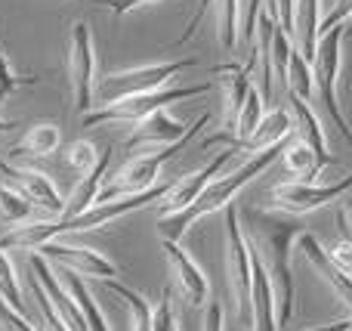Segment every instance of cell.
Segmentation results:
<instances>
[{"label":"cell","instance_id":"obj_7","mask_svg":"<svg viewBox=\"0 0 352 331\" xmlns=\"http://www.w3.org/2000/svg\"><path fill=\"white\" fill-rule=\"evenodd\" d=\"M226 264H229V288L235 297V310L241 319H250V288H254V254L244 239L238 208H226Z\"/></svg>","mask_w":352,"mask_h":331},{"label":"cell","instance_id":"obj_17","mask_svg":"<svg viewBox=\"0 0 352 331\" xmlns=\"http://www.w3.org/2000/svg\"><path fill=\"white\" fill-rule=\"evenodd\" d=\"M250 328L254 331H278L272 279H269L266 266H263V260L256 257V254H254V288H250Z\"/></svg>","mask_w":352,"mask_h":331},{"label":"cell","instance_id":"obj_40","mask_svg":"<svg viewBox=\"0 0 352 331\" xmlns=\"http://www.w3.org/2000/svg\"><path fill=\"white\" fill-rule=\"evenodd\" d=\"M306 331H352V322L340 319V322H331V325H316V328H306Z\"/></svg>","mask_w":352,"mask_h":331},{"label":"cell","instance_id":"obj_27","mask_svg":"<svg viewBox=\"0 0 352 331\" xmlns=\"http://www.w3.org/2000/svg\"><path fill=\"white\" fill-rule=\"evenodd\" d=\"M31 214H34V208H31V204L25 202V198L19 195L12 186H6L3 180H0V220H6V223H25Z\"/></svg>","mask_w":352,"mask_h":331},{"label":"cell","instance_id":"obj_41","mask_svg":"<svg viewBox=\"0 0 352 331\" xmlns=\"http://www.w3.org/2000/svg\"><path fill=\"white\" fill-rule=\"evenodd\" d=\"M343 223H349V233H352V195L343 198V217H340Z\"/></svg>","mask_w":352,"mask_h":331},{"label":"cell","instance_id":"obj_1","mask_svg":"<svg viewBox=\"0 0 352 331\" xmlns=\"http://www.w3.org/2000/svg\"><path fill=\"white\" fill-rule=\"evenodd\" d=\"M303 223L281 211H250V251L263 260L275 291V313L278 331H285L294 319V242L303 235Z\"/></svg>","mask_w":352,"mask_h":331},{"label":"cell","instance_id":"obj_35","mask_svg":"<svg viewBox=\"0 0 352 331\" xmlns=\"http://www.w3.org/2000/svg\"><path fill=\"white\" fill-rule=\"evenodd\" d=\"M176 322H173V303H170V295L161 297V303L155 307V316H152V331H173Z\"/></svg>","mask_w":352,"mask_h":331},{"label":"cell","instance_id":"obj_15","mask_svg":"<svg viewBox=\"0 0 352 331\" xmlns=\"http://www.w3.org/2000/svg\"><path fill=\"white\" fill-rule=\"evenodd\" d=\"M297 248L303 251V257L309 260L312 266H316V273L318 276H324V282L331 285V288L337 291V297H340L343 303L352 310V279L346 276V273L340 270V266L334 264V257H331V251H324L322 248V242L316 239L312 233H303L297 239Z\"/></svg>","mask_w":352,"mask_h":331},{"label":"cell","instance_id":"obj_10","mask_svg":"<svg viewBox=\"0 0 352 331\" xmlns=\"http://www.w3.org/2000/svg\"><path fill=\"white\" fill-rule=\"evenodd\" d=\"M0 180H3L6 186H12L31 208L43 211V214L53 217V220H59V217L65 214V202H62L59 189L53 186V180H50L47 173L28 171V167H16L6 158H0Z\"/></svg>","mask_w":352,"mask_h":331},{"label":"cell","instance_id":"obj_25","mask_svg":"<svg viewBox=\"0 0 352 331\" xmlns=\"http://www.w3.org/2000/svg\"><path fill=\"white\" fill-rule=\"evenodd\" d=\"M285 87H287V93H291V96L303 99V103H309V99H312V65L297 53V47L291 50V59H287Z\"/></svg>","mask_w":352,"mask_h":331},{"label":"cell","instance_id":"obj_31","mask_svg":"<svg viewBox=\"0 0 352 331\" xmlns=\"http://www.w3.org/2000/svg\"><path fill=\"white\" fill-rule=\"evenodd\" d=\"M34 84H37L34 74H16L10 68V62H6V56L0 53V99L12 96V93L25 90V87H34Z\"/></svg>","mask_w":352,"mask_h":331},{"label":"cell","instance_id":"obj_12","mask_svg":"<svg viewBox=\"0 0 352 331\" xmlns=\"http://www.w3.org/2000/svg\"><path fill=\"white\" fill-rule=\"evenodd\" d=\"M34 254L53 260L59 270L78 273V276H90L99 282H111V276H118V266L105 257L102 251H93V248H78V245H62V242H47L41 245Z\"/></svg>","mask_w":352,"mask_h":331},{"label":"cell","instance_id":"obj_20","mask_svg":"<svg viewBox=\"0 0 352 331\" xmlns=\"http://www.w3.org/2000/svg\"><path fill=\"white\" fill-rule=\"evenodd\" d=\"M109 164H111V152H102V155H99V161H96V167H93L90 173H84V177H80V183H78V189L68 195L65 214H62L59 220H74V217L87 214V211L96 204L99 189H102V180H105V173H109Z\"/></svg>","mask_w":352,"mask_h":331},{"label":"cell","instance_id":"obj_24","mask_svg":"<svg viewBox=\"0 0 352 331\" xmlns=\"http://www.w3.org/2000/svg\"><path fill=\"white\" fill-rule=\"evenodd\" d=\"M105 288L127 303V310H130V331H152L155 310L148 307L146 297H142L140 291H133L130 285H124V282H115V279H111V282H105Z\"/></svg>","mask_w":352,"mask_h":331},{"label":"cell","instance_id":"obj_14","mask_svg":"<svg viewBox=\"0 0 352 331\" xmlns=\"http://www.w3.org/2000/svg\"><path fill=\"white\" fill-rule=\"evenodd\" d=\"M188 130H192V124L176 121V118L167 115V111H155V115H148L146 121L136 124V130L127 136L124 149H136V146H158V149H164V146L179 142Z\"/></svg>","mask_w":352,"mask_h":331},{"label":"cell","instance_id":"obj_32","mask_svg":"<svg viewBox=\"0 0 352 331\" xmlns=\"http://www.w3.org/2000/svg\"><path fill=\"white\" fill-rule=\"evenodd\" d=\"M31 291H34V301H37V310H41V316H43V322H47V331H68L65 325V319H62L59 313H56V307H53V301L47 297V291L41 288V282H37L34 276H31Z\"/></svg>","mask_w":352,"mask_h":331},{"label":"cell","instance_id":"obj_9","mask_svg":"<svg viewBox=\"0 0 352 331\" xmlns=\"http://www.w3.org/2000/svg\"><path fill=\"white\" fill-rule=\"evenodd\" d=\"M352 189V173L340 177L337 183H278L272 189V202L281 214L291 217H303L312 214V211L324 208V204L337 202V198H346V192Z\"/></svg>","mask_w":352,"mask_h":331},{"label":"cell","instance_id":"obj_13","mask_svg":"<svg viewBox=\"0 0 352 331\" xmlns=\"http://www.w3.org/2000/svg\"><path fill=\"white\" fill-rule=\"evenodd\" d=\"M161 248H164V257H167V270H170L176 288L182 291L186 303H192V307H207V303H210V282H207V276L201 273V266L182 251L179 242L161 239Z\"/></svg>","mask_w":352,"mask_h":331},{"label":"cell","instance_id":"obj_18","mask_svg":"<svg viewBox=\"0 0 352 331\" xmlns=\"http://www.w3.org/2000/svg\"><path fill=\"white\" fill-rule=\"evenodd\" d=\"M287 109H291V118H294V130H297L300 140L312 149L318 167H322V171H324V167H331V164H334V155L328 152V140H324V130H322L318 115L303 103V99L291 96V93H287Z\"/></svg>","mask_w":352,"mask_h":331},{"label":"cell","instance_id":"obj_33","mask_svg":"<svg viewBox=\"0 0 352 331\" xmlns=\"http://www.w3.org/2000/svg\"><path fill=\"white\" fill-rule=\"evenodd\" d=\"M0 328L3 331H37L28 319H25V313H19L16 307H10L3 297H0Z\"/></svg>","mask_w":352,"mask_h":331},{"label":"cell","instance_id":"obj_23","mask_svg":"<svg viewBox=\"0 0 352 331\" xmlns=\"http://www.w3.org/2000/svg\"><path fill=\"white\" fill-rule=\"evenodd\" d=\"M281 161H285L287 173H291L297 183H312V180L322 173V167H318L316 155H312V149L306 146L303 140H294L291 146L281 149Z\"/></svg>","mask_w":352,"mask_h":331},{"label":"cell","instance_id":"obj_43","mask_svg":"<svg viewBox=\"0 0 352 331\" xmlns=\"http://www.w3.org/2000/svg\"><path fill=\"white\" fill-rule=\"evenodd\" d=\"M349 322H352V313H349Z\"/></svg>","mask_w":352,"mask_h":331},{"label":"cell","instance_id":"obj_30","mask_svg":"<svg viewBox=\"0 0 352 331\" xmlns=\"http://www.w3.org/2000/svg\"><path fill=\"white\" fill-rule=\"evenodd\" d=\"M291 50H294V41L285 34V31L275 28V34H272V50H269V62H272L275 78H281V81L287 78V59H291Z\"/></svg>","mask_w":352,"mask_h":331},{"label":"cell","instance_id":"obj_3","mask_svg":"<svg viewBox=\"0 0 352 331\" xmlns=\"http://www.w3.org/2000/svg\"><path fill=\"white\" fill-rule=\"evenodd\" d=\"M207 121H210V115L204 111V115L195 118V121H192V130H188V134L182 136L179 142L158 149V152H152V155H136V158H130L127 164H124L121 171L111 177V183H105L102 189H99L96 204L115 202V198H124V195H136V192H146V189H152V186H158L161 167H164L170 158H176V155H179L182 149L192 142V136H198L201 130L207 127Z\"/></svg>","mask_w":352,"mask_h":331},{"label":"cell","instance_id":"obj_28","mask_svg":"<svg viewBox=\"0 0 352 331\" xmlns=\"http://www.w3.org/2000/svg\"><path fill=\"white\" fill-rule=\"evenodd\" d=\"M99 155L102 152H96V146H93L90 140H74V142H68V149H65V164L84 177V173H90L93 167H96Z\"/></svg>","mask_w":352,"mask_h":331},{"label":"cell","instance_id":"obj_8","mask_svg":"<svg viewBox=\"0 0 352 331\" xmlns=\"http://www.w3.org/2000/svg\"><path fill=\"white\" fill-rule=\"evenodd\" d=\"M68 78H72L74 109L78 115H90L96 109V56H93V34L87 22L72 25L68 37Z\"/></svg>","mask_w":352,"mask_h":331},{"label":"cell","instance_id":"obj_4","mask_svg":"<svg viewBox=\"0 0 352 331\" xmlns=\"http://www.w3.org/2000/svg\"><path fill=\"white\" fill-rule=\"evenodd\" d=\"M198 65L195 56L188 59H170V62H152V65H136V68H124V72H115L109 78H102L96 84V109L111 103H121V99L130 96H146V93L164 90L170 87V81L176 74H182L186 68Z\"/></svg>","mask_w":352,"mask_h":331},{"label":"cell","instance_id":"obj_11","mask_svg":"<svg viewBox=\"0 0 352 331\" xmlns=\"http://www.w3.org/2000/svg\"><path fill=\"white\" fill-rule=\"evenodd\" d=\"M232 158H235V149H223V152H219L213 161H207L201 171L188 173V177H182V180H173L170 189H167V195L161 198L158 204H155V208H158V214L161 217H170V214H179V211H186L188 204H195L201 192H204L207 186H210L213 180L219 177V171H223V167L229 164Z\"/></svg>","mask_w":352,"mask_h":331},{"label":"cell","instance_id":"obj_26","mask_svg":"<svg viewBox=\"0 0 352 331\" xmlns=\"http://www.w3.org/2000/svg\"><path fill=\"white\" fill-rule=\"evenodd\" d=\"M217 3V22H219V43L226 53H232L238 43V16H241V0H213Z\"/></svg>","mask_w":352,"mask_h":331},{"label":"cell","instance_id":"obj_42","mask_svg":"<svg viewBox=\"0 0 352 331\" xmlns=\"http://www.w3.org/2000/svg\"><path fill=\"white\" fill-rule=\"evenodd\" d=\"M10 130H16V121H3L0 118V134H10Z\"/></svg>","mask_w":352,"mask_h":331},{"label":"cell","instance_id":"obj_34","mask_svg":"<svg viewBox=\"0 0 352 331\" xmlns=\"http://www.w3.org/2000/svg\"><path fill=\"white\" fill-rule=\"evenodd\" d=\"M210 3L213 0H198L195 3V12H192V19L186 22V28H182V34L176 37V47H182V43H188L195 34H198V28H201V22H204V16L210 12Z\"/></svg>","mask_w":352,"mask_h":331},{"label":"cell","instance_id":"obj_16","mask_svg":"<svg viewBox=\"0 0 352 331\" xmlns=\"http://www.w3.org/2000/svg\"><path fill=\"white\" fill-rule=\"evenodd\" d=\"M322 0H294V47L309 65L322 41Z\"/></svg>","mask_w":352,"mask_h":331},{"label":"cell","instance_id":"obj_29","mask_svg":"<svg viewBox=\"0 0 352 331\" xmlns=\"http://www.w3.org/2000/svg\"><path fill=\"white\" fill-rule=\"evenodd\" d=\"M0 297H3L10 307H16L19 313H25V303H22V288H19L16 282V270H12L10 257H6V251L0 248Z\"/></svg>","mask_w":352,"mask_h":331},{"label":"cell","instance_id":"obj_36","mask_svg":"<svg viewBox=\"0 0 352 331\" xmlns=\"http://www.w3.org/2000/svg\"><path fill=\"white\" fill-rule=\"evenodd\" d=\"M346 19H352V0H337L334 10L322 19V34H328L337 25H346Z\"/></svg>","mask_w":352,"mask_h":331},{"label":"cell","instance_id":"obj_6","mask_svg":"<svg viewBox=\"0 0 352 331\" xmlns=\"http://www.w3.org/2000/svg\"><path fill=\"white\" fill-rule=\"evenodd\" d=\"M343 37H346V25H337L328 34H322L316 50V62H312V81H316L318 103L324 105L331 121L337 124L340 136L352 146V127L340 109V99H337V78H340V65H343Z\"/></svg>","mask_w":352,"mask_h":331},{"label":"cell","instance_id":"obj_38","mask_svg":"<svg viewBox=\"0 0 352 331\" xmlns=\"http://www.w3.org/2000/svg\"><path fill=\"white\" fill-rule=\"evenodd\" d=\"M152 3H161V0H105L109 12H115V16H127V12L140 10V6H152Z\"/></svg>","mask_w":352,"mask_h":331},{"label":"cell","instance_id":"obj_44","mask_svg":"<svg viewBox=\"0 0 352 331\" xmlns=\"http://www.w3.org/2000/svg\"><path fill=\"white\" fill-rule=\"evenodd\" d=\"M173 331H179V328H173Z\"/></svg>","mask_w":352,"mask_h":331},{"label":"cell","instance_id":"obj_19","mask_svg":"<svg viewBox=\"0 0 352 331\" xmlns=\"http://www.w3.org/2000/svg\"><path fill=\"white\" fill-rule=\"evenodd\" d=\"M294 130V118H291V109H272L266 111V118L260 121V127L235 149V152H248V155H260V152H269V149L281 146L287 140V134Z\"/></svg>","mask_w":352,"mask_h":331},{"label":"cell","instance_id":"obj_22","mask_svg":"<svg viewBox=\"0 0 352 331\" xmlns=\"http://www.w3.org/2000/svg\"><path fill=\"white\" fill-rule=\"evenodd\" d=\"M56 276H62L59 282L65 285V291L74 297V303L80 307V313H84V319H87V325H90V331H109L102 310H99V303L93 301V295H90V288H87L84 276H78V273H68V270L56 273Z\"/></svg>","mask_w":352,"mask_h":331},{"label":"cell","instance_id":"obj_5","mask_svg":"<svg viewBox=\"0 0 352 331\" xmlns=\"http://www.w3.org/2000/svg\"><path fill=\"white\" fill-rule=\"evenodd\" d=\"M213 90V81H204V84H188V87H164V90L146 93V96H130L121 99V103L102 105V109H93L90 115L80 118V127H99V124H115V121H127V124H140L146 121L155 111H167V105L182 103V99H195L204 96V93Z\"/></svg>","mask_w":352,"mask_h":331},{"label":"cell","instance_id":"obj_37","mask_svg":"<svg viewBox=\"0 0 352 331\" xmlns=\"http://www.w3.org/2000/svg\"><path fill=\"white\" fill-rule=\"evenodd\" d=\"M331 257H334V264L352 279V242H340V245H334L331 248Z\"/></svg>","mask_w":352,"mask_h":331},{"label":"cell","instance_id":"obj_2","mask_svg":"<svg viewBox=\"0 0 352 331\" xmlns=\"http://www.w3.org/2000/svg\"><path fill=\"white\" fill-rule=\"evenodd\" d=\"M281 149H285V146H275V149H269V152L250 155V158L244 161L238 171L217 177L204 192H201L195 204H188V208L179 211V214L161 217L158 235H161L164 242H179L182 235H186V229L192 226L195 220H201V217H207V214H217V211H226V208L232 204V198H235L238 192L244 189V186L254 183L256 177H263V171H266V167L272 164L275 158H281Z\"/></svg>","mask_w":352,"mask_h":331},{"label":"cell","instance_id":"obj_21","mask_svg":"<svg viewBox=\"0 0 352 331\" xmlns=\"http://www.w3.org/2000/svg\"><path fill=\"white\" fill-rule=\"evenodd\" d=\"M59 146H62L59 124L43 121V124H34V127L25 130V136L10 149V155L12 158H47V155H53Z\"/></svg>","mask_w":352,"mask_h":331},{"label":"cell","instance_id":"obj_39","mask_svg":"<svg viewBox=\"0 0 352 331\" xmlns=\"http://www.w3.org/2000/svg\"><path fill=\"white\" fill-rule=\"evenodd\" d=\"M204 331H223V303L210 301L204 310Z\"/></svg>","mask_w":352,"mask_h":331}]
</instances>
